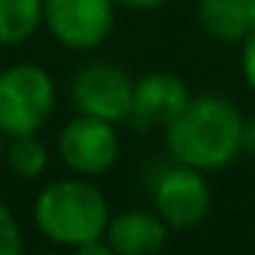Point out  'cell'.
<instances>
[{
  "instance_id": "cell-9",
  "label": "cell",
  "mask_w": 255,
  "mask_h": 255,
  "mask_svg": "<svg viewBox=\"0 0 255 255\" xmlns=\"http://www.w3.org/2000/svg\"><path fill=\"white\" fill-rule=\"evenodd\" d=\"M105 233L118 255H159L167 242V222L154 211L132 209L113 217Z\"/></svg>"
},
{
  "instance_id": "cell-14",
  "label": "cell",
  "mask_w": 255,
  "mask_h": 255,
  "mask_svg": "<svg viewBox=\"0 0 255 255\" xmlns=\"http://www.w3.org/2000/svg\"><path fill=\"white\" fill-rule=\"evenodd\" d=\"M242 72L250 88H255V28L244 36V50H242Z\"/></svg>"
},
{
  "instance_id": "cell-7",
  "label": "cell",
  "mask_w": 255,
  "mask_h": 255,
  "mask_svg": "<svg viewBox=\"0 0 255 255\" xmlns=\"http://www.w3.org/2000/svg\"><path fill=\"white\" fill-rule=\"evenodd\" d=\"M58 154L80 176H99L113 167L118 156V137L113 124L80 113L63 127L58 137Z\"/></svg>"
},
{
  "instance_id": "cell-13",
  "label": "cell",
  "mask_w": 255,
  "mask_h": 255,
  "mask_svg": "<svg viewBox=\"0 0 255 255\" xmlns=\"http://www.w3.org/2000/svg\"><path fill=\"white\" fill-rule=\"evenodd\" d=\"M0 255H22V231L3 200H0Z\"/></svg>"
},
{
  "instance_id": "cell-17",
  "label": "cell",
  "mask_w": 255,
  "mask_h": 255,
  "mask_svg": "<svg viewBox=\"0 0 255 255\" xmlns=\"http://www.w3.org/2000/svg\"><path fill=\"white\" fill-rule=\"evenodd\" d=\"M118 3H124L129 8H137V11H151V8H159L165 0H118Z\"/></svg>"
},
{
  "instance_id": "cell-2",
  "label": "cell",
  "mask_w": 255,
  "mask_h": 255,
  "mask_svg": "<svg viewBox=\"0 0 255 255\" xmlns=\"http://www.w3.org/2000/svg\"><path fill=\"white\" fill-rule=\"evenodd\" d=\"M33 220L47 239L77 247L105 236L110 209L99 187L83 178H63L47 184L36 195Z\"/></svg>"
},
{
  "instance_id": "cell-1",
  "label": "cell",
  "mask_w": 255,
  "mask_h": 255,
  "mask_svg": "<svg viewBox=\"0 0 255 255\" xmlns=\"http://www.w3.org/2000/svg\"><path fill=\"white\" fill-rule=\"evenodd\" d=\"M167 132L170 156L198 170H217L242 151L244 118L225 96H198L173 118Z\"/></svg>"
},
{
  "instance_id": "cell-5",
  "label": "cell",
  "mask_w": 255,
  "mask_h": 255,
  "mask_svg": "<svg viewBox=\"0 0 255 255\" xmlns=\"http://www.w3.org/2000/svg\"><path fill=\"white\" fill-rule=\"evenodd\" d=\"M154 206L156 214L167 222V228H195L203 222L211 206L209 184L203 181L198 167L189 165H167L154 178Z\"/></svg>"
},
{
  "instance_id": "cell-11",
  "label": "cell",
  "mask_w": 255,
  "mask_h": 255,
  "mask_svg": "<svg viewBox=\"0 0 255 255\" xmlns=\"http://www.w3.org/2000/svg\"><path fill=\"white\" fill-rule=\"evenodd\" d=\"M44 19V0H0V44H22Z\"/></svg>"
},
{
  "instance_id": "cell-4",
  "label": "cell",
  "mask_w": 255,
  "mask_h": 255,
  "mask_svg": "<svg viewBox=\"0 0 255 255\" xmlns=\"http://www.w3.org/2000/svg\"><path fill=\"white\" fill-rule=\"evenodd\" d=\"M132 94L134 83L116 63H88L77 72L72 85L77 110L107 124L127 121L132 113Z\"/></svg>"
},
{
  "instance_id": "cell-15",
  "label": "cell",
  "mask_w": 255,
  "mask_h": 255,
  "mask_svg": "<svg viewBox=\"0 0 255 255\" xmlns=\"http://www.w3.org/2000/svg\"><path fill=\"white\" fill-rule=\"evenodd\" d=\"M74 255H118V253H116V250H113L107 242H102V239H94V242L77 244V247H74Z\"/></svg>"
},
{
  "instance_id": "cell-19",
  "label": "cell",
  "mask_w": 255,
  "mask_h": 255,
  "mask_svg": "<svg viewBox=\"0 0 255 255\" xmlns=\"http://www.w3.org/2000/svg\"><path fill=\"white\" fill-rule=\"evenodd\" d=\"M0 134H3V132H0ZM0 154H3V137H0Z\"/></svg>"
},
{
  "instance_id": "cell-12",
  "label": "cell",
  "mask_w": 255,
  "mask_h": 255,
  "mask_svg": "<svg viewBox=\"0 0 255 255\" xmlns=\"http://www.w3.org/2000/svg\"><path fill=\"white\" fill-rule=\"evenodd\" d=\"M6 162L17 178H39L47 167V148L36 134H19L8 145Z\"/></svg>"
},
{
  "instance_id": "cell-18",
  "label": "cell",
  "mask_w": 255,
  "mask_h": 255,
  "mask_svg": "<svg viewBox=\"0 0 255 255\" xmlns=\"http://www.w3.org/2000/svg\"><path fill=\"white\" fill-rule=\"evenodd\" d=\"M242 3H244V11H247L250 28H255V0H242Z\"/></svg>"
},
{
  "instance_id": "cell-3",
  "label": "cell",
  "mask_w": 255,
  "mask_h": 255,
  "mask_svg": "<svg viewBox=\"0 0 255 255\" xmlns=\"http://www.w3.org/2000/svg\"><path fill=\"white\" fill-rule=\"evenodd\" d=\"M55 110V83L36 63L0 72V132L6 137L36 134Z\"/></svg>"
},
{
  "instance_id": "cell-16",
  "label": "cell",
  "mask_w": 255,
  "mask_h": 255,
  "mask_svg": "<svg viewBox=\"0 0 255 255\" xmlns=\"http://www.w3.org/2000/svg\"><path fill=\"white\" fill-rule=\"evenodd\" d=\"M242 148L247 154L255 156V118L250 124H244V132H242Z\"/></svg>"
},
{
  "instance_id": "cell-10",
  "label": "cell",
  "mask_w": 255,
  "mask_h": 255,
  "mask_svg": "<svg viewBox=\"0 0 255 255\" xmlns=\"http://www.w3.org/2000/svg\"><path fill=\"white\" fill-rule=\"evenodd\" d=\"M198 19L206 33L220 41H239L253 30L242 0H200Z\"/></svg>"
},
{
  "instance_id": "cell-20",
  "label": "cell",
  "mask_w": 255,
  "mask_h": 255,
  "mask_svg": "<svg viewBox=\"0 0 255 255\" xmlns=\"http://www.w3.org/2000/svg\"><path fill=\"white\" fill-rule=\"evenodd\" d=\"M36 255H52V253H36Z\"/></svg>"
},
{
  "instance_id": "cell-6",
  "label": "cell",
  "mask_w": 255,
  "mask_h": 255,
  "mask_svg": "<svg viewBox=\"0 0 255 255\" xmlns=\"http://www.w3.org/2000/svg\"><path fill=\"white\" fill-rule=\"evenodd\" d=\"M44 22L61 44L94 50L113 30V0H44Z\"/></svg>"
},
{
  "instance_id": "cell-8",
  "label": "cell",
  "mask_w": 255,
  "mask_h": 255,
  "mask_svg": "<svg viewBox=\"0 0 255 255\" xmlns=\"http://www.w3.org/2000/svg\"><path fill=\"white\" fill-rule=\"evenodd\" d=\"M189 91L176 74L154 72L145 74L134 83L132 94V124L137 129H154V127H170L173 118L187 107Z\"/></svg>"
}]
</instances>
